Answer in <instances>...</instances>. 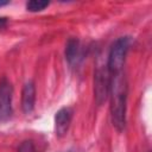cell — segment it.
Returning <instances> with one entry per match:
<instances>
[{"instance_id":"cell-1","label":"cell","mask_w":152,"mask_h":152,"mask_svg":"<svg viewBox=\"0 0 152 152\" xmlns=\"http://www.w3.org/2000/svg\"><path fill=\"white\" fill-rule=\"evenodd\" d=\"M127 82L125 75L121 72L113 74L109 86L110 96V116L113 126L121 132L126 125V109H127Z\"/></svg>"},{"instance_id":"cell-2","label":"cell","mask_w":152,"mask_h":152,"mask_svg":"<svg viewBox=\"0 0 152 152\" xmlns=\"http://www.w3.org/2000/svg\"><path fill=\"white\" fill-rule=\"evenodd\" d=\"M128 46H129L128 37H120L113 43L107 59V68L112 75L122 71Z\"/></svg>"},{"instance_id":"cell-3","label":"cell","mask_w":152,"mask_h":152,"mask_svg":"<svg viewBox=\"0 0 152 152\" xmlns=\"http://www.w3.org/2000/svg\"><path fill=\"white\" fill-rule=\"evenodd\" d=\"M112 74L109 72L107 64L99 65L94 74V97L96 103L102 104L108 95H109V86H110Z\"/></svg>"},{"instance_id":"cell-4","label":"cell","mask_w":152,"mask_h":152,"mask_svg":"<svg viewBox=\"0 0 152 152\" xmlns=\"http://www.w3.org/2000/svg\"><path fill=\"white\" fill-rule=\"evenodd\" d=\"M12 95L11 82L4 77L0 81V121H7L12 116Z\"/></svg>"},{"instance_id":"cell-5","label":"cell","mask_w":152,"mask_h":152,"mask_svg":"<svg viewBox=\"0 0 152 152\" xmlns=\"http://www.w3.org/2000/svg\"><path fill=\"white\" fill-rule=\"evenodd\" d=\"M72 110L69 107L61 108L55 115V132L58 137H63L66 134L70 122H71Z\"/></svg>"},{"instance_id":"cell-6","label":"cell","mask_w":152,"mask_h":152,"mask_svg":"<svg viewBox=\"0 0 152 152\" xmlns=\"http://www.w3.org/2000/svg\"><path fill=\"white\" fill-rule=\"evenodd\" d=\"M36 102V88L32 81L26 82L21 91V109L25 114H30L34 108Z\"/></svg>"},{"instance_id":"cell-7","label":"cell","mask_w":152,"mask_h":152,"mask_svg":"<svg viewBox=\"0 0 152 152\" xmlns=\"http://www.w3.org/2000/svg\"><path fill=\"white\" fill-rule=\"evenodd\" d=\"M80 56V42L77 38H70L65 45V58L70 64L77 62Z\"/></svg>"},{"instance_id":"cell-8","label":"cell","mask_w":152,"mask_h":152,"mask_svg":"<svg viewBox=\"0 0 152 152\" xmlns=\"http://www.w3.org/2000/svg\"><path fill=\"white\" fill-rule=\"evenodd\" d=\"M49 4H50L49 1H44V0H31L26 2V8L30 12H38L48 7Z\"/></svg>"},{"instance_id":"cell-9","label":"cell","mask_w":152,"mask_h":152,"mask_svg":"<svg viewBox=\"0 0 152 152\" xmlns=\"http://www.w3.org/2000/svg\"><path fill=\"white\" fill-rule=\"evenodd\" d=\"M18 152H36L34 150V146H33V142L31 140H25L20 144L19 148H18Z\"/></svg>"},{"instance_id":"cell-10","label":"cell","mask_w":152,"mask_h":152,"mask_svg":"<svg viewBox=\"0 0 152 152\" xmlns=\"http://www.w3.org/2000/svg\"><path fill=\"white\" fill-rule=\"evenodd\" d=\"M6 23H7L6 18H0V28H1V27H4V26L6 25Z\"/></svg>"},{"instance_id":"cell-11","label":"cell","mask_w":152,"mask_h":152,"mask_svg":"<svg viewBox=\"0 0 152 152\" xmlns=\"http://www.w3.org/2000/svg\"><path fill=\"white\" fill-rule=\"evenodd\" d=\"M10 1H7V0H0V7L1 6H5V5H7Z\"/></svg>"}]
</instances>
